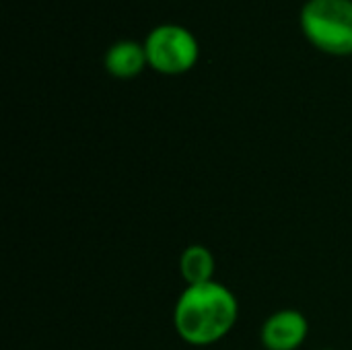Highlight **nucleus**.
<instances>
[{
  "label": "nucleus",
  "instance_id": "0eeeda50",
  "mask_svg": "<svg viewBox=\"0 0 352 350\" xmlns=\"http://www.w3.org/2000/svg\"><path fill=\"white\" fill-rule=\"evenodd\" d=\"M326 350H332V349H326Z\"/></svg>",
  "mask_w": 352,
  "mask_h": 350
},
{
  "label": "nucleus",
  "instance_id": "39448f33",
  "mask_svg": "<svg viewBox=\"0 0 352 350\" xmlns=\"http://www.w3.org/2000/svg\"><path fill=\"white\" fill-rule=\"evenodd\" d=\"M214 266H217V262H214L212 252L200 243L188 245L179 256V274L186 281V287L212 283Z\"/></svg>",
  "mask_w": 352,
  "mask_h": 350
},
{
  "label": "nucleus",
  "instance_id": "20e7f679",
  "mask_svg": "<svg viewBox=\"0 0 352 350\" xmlns=\"http://www.w3.org/2000/svg\"><path fill=\"white\" fill-rule=\"evenodd\" d=\"M309 324L297 309H280L262 326V344L266 350H297L307 338Z\"/></svg>",
  "mask_w": 352,
  "mask_h": 350
},
{
  "label": "nucleus",
  "instance_id": "f257e3e1",
  "mask_svg": "<svg viewBox=\"0 0 352 350\" xmlns=\"http://www.w3.org/2000/svg\"><path fill=\"white\" fill-rule=\"evenodd\" d=\"M239 303L221 283L186 287L173 307V328L192 347H208L223 340L237 324Z\"/></svg>",
  "mask_w": 352,
  "mask_h": 350
},
{
  "label": "nucleus",
  "instance_id": "7ed1b4c3",
  "mask_svg": "<svg viewBox=\"0 0 352 350\" xmlns=\"http://www.w3.org/2000/svg\"><path fill=\"white\" fill-rule=\"evenodd\" d=\"M146 60L161 72H184L188 70L198 58V43L196 39L182 27L163 25L157 27L144 45Z\"/></svg>",
  "mask_w": 352,
  "mask_h": 350
},
{
  "label": "nucleus",
  "instance_id": "f03ea898",
  "mask_svg": "<svg viewBox=\"0 0 352 350\" xmlns=\"http://www.w3.org/2000/svg\"><path fill=\"white\" fill-rule=\"evenodd\" d=\"M303 29L322 50L332 54L352 52L351 0H311L303 8Z\"/></svg>",
  "mask_w": 352,
  "mask_h": 350
},
{
  "label": "nucleus",
  "instance_id": "423d86ee",
  "mask_svg": "<svg viewBox=\"0 0 352 350\" xmlns=\"http://www.w3.org/2000/svg\"><path fill=\"white\" fill-rule=\"evenodd\" d=\"M144 62H146V52L134 41L116 43L105 58L107 70L120 78H130V76L138 74L142 70Z\"/></svg>",
  "mask_w": 352,
  "mask_h": 350
}]
</instances>
